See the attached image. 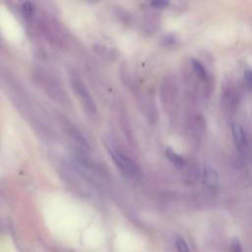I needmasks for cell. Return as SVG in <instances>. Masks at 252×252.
I'll use <instances>...</instances> for the list:
<instances>
[{
  "label": "cell",
  "instance_id": "2e32d148",
  "mask_svg": "<svg viewBox=\"0 0 252 252\" xmlns=\"http://www.w3.org/2000/svg\"><path fill=\"white\" fill-rule=\"evenodd\" d=\"M87 1H89V2H91V3H96V2H98V1H100V0H87Z\"/></svg>",
  "mask_w": 252,
  "mask_h": 252
},
{
  "label": "cell",
  "instance_id": "6da1fadb",
  "mask_svg": "<svg viewBox=\"0 0 252 252\" xmlns=\"http://www.w3.org/2000/svg\"><path fill=\"white\" fill-rule=\"evenodd\" d=\"M33 76L41 88L54 99L64 101L67 98L59 81L53 74L41 67H37L34 69Z\"/></svg>",
  "mask_w": 252,
  "mask_h": 252
},
{
  "label": "cell",
  "instance_id": "30bf717a",
  "mask_svg": "<svg viewBox=\"0 0 252 252\" xmlns=\"http://www.w3.org/2000/svg\"><path fill=\"white\" fill-rule=\"evenodd\" d=\"M175 247L177 252H191L187 242L184 240V238L180 236L175 239Z\"/></svg>",
  "mask_w": 252,
  "mask_h": 252
},
{
  "label": "cell",
  "instance_id": "8992f818",
  "mask_svg": "<svg viewBox=\"0 0 252 252\" xmlns=\"http://www.w3.org/2000/svg\"><path fill=\"white\" fill-rule=\"evenodd\" d=\"M231 132H232V137L233 141L235 144V147L239 152H242L246 149V136L243 127L240 124H233L231 127Z\"/></svg>",
  "mask_w": 252,
  "mask_h": 252
},
{
  "label": "cell",
  "instance_id": "7a4b0ae2",
  "mask_svg": "<svg viewBox=\"0 0 252 252\" xmlns=\"http://www.w3.org/2000/svg\"><path fill=\"white\" fill-rule=\"evenodd\" d=\"M69 81H70V84H71V87H72V90H73L75 95L80 100L84 109L88 113H90L92 115H95L97 113L96 104H95L91 93L89 92L88 88L82 81V79L75 72L70 70L69 71Z\"/></svg>",
  "mask_w": 252,
  "mask_h": 252
},
{
  "label": "cell",
  "instance_id": "9a60e30c",
  "mask_svg": "<svg viewBox=\"0 0 252 252\" xmlns=\"http://www.w3.org/2000/svg\"><path fill=\"white\" fill-rule=\"evenodd\" d=\"M174 42H175V38L173 35H168L164 38V43L166 45H172V44H174Z\"/></svg>",
  "mask_w": 252,
  "mask_h": 252
},
{
  "label": "cell",
  "instance_id": "52a82bcc",
  "mask_svg": "<svg viewBox=\"0 0 252 252\" xmlns=\"http://www.w3.org/2000/svg\"><path fill=\"white\" fill-rule=\"evenodd\" d=\"M191 69L193 73L195 74L196 78H198L201 81H208V72L204 65L197 59H192L191 60Z\"/></svg>",
  "mask_w": 252,
  "mask_h": 252
},
{
  "label": "cell",
  "instance_id": "7c38bea8",
  "mask_svg": "<svg viewBox=\"0 0 252 252\" xmlns=\"http://www.w3.org/2000/svg\"><path fill=\"white\" fill-rule=\"evenodd\" d=\"M169 4V0H152L151 1V6L154 8H166Z\"/></svg>",
  "mask_w": 252,
  "mask_h": 252
},
{
  "label": "cell",
  "instance_id": "9c48e42d",
  "mask_svg": "<svg viewBox=\"0 0 252 252\" xmlns=\"http://www.w3.org/2000/svg\"><path fill=\"white\" fill-rule=\"evenodd\" d=\"M20 10H21L22 15L25 18H31L34 13V7H33L32 3L30 1L22 2L21 6H20Z\"/></svg>",
  "mask_w": 252,
  "mask_h": 252
},
{
  "label": "cell",
  "instance_id": "4fadbf2b",
  "mask_svg": "<svg viewBox=\"0 0 252 252\" xmlns=\"http://www.w3.org/2000/svg\"><path fill=\"white\" fill-rule=\"evenodd\" d=\"M231 251L232 252H242V246L237 238H233L231 241Z\"/></svg>",
  "mask_w": 252,
  "mask_h": 252
},
{
  "label": "cell",
  "instance_id": "277c9868",
  "mask_svg": "<svg viewBox=\"0 0 252 252\" xmlns=\"http://www.w3.org/2000/svg\"><path fill=\"white\" fill-rule=\"evenodd\" d=\"M41 30L51 44L56 47H61L64 45V37H62L58 28L55 27L54 23H50L47 20H44L41 23Z\"/></svg>",
  "mask_w": 252,
  "mask_h": 252
},
{
  "label": "cell",
  "instance_id": "8fae6325",
  "mask_svg": "<svg viewBox=\"0 0 252 252\" xmlns=\"http://www.w3.org/2000/svg\"><path fill=\"white\" fill-rule=\"evenodd\" d=\"M116 16L123 23H129L130 20H131V17L128 15V13L125 10L121 9V8L116 9Z\"/></svg>",
  "mask_w": 252,
  "mask_h": 252
},
{
  "label": "cell",
  "instance_id": "5b68a950",
  "mask_svg": "<svg viewBox=\"0 0 252 252\" xmlns=\"http://www.w3.org/2000/svg\"><path fill=\"white\" fill-rule=\"evenodd\" d=\"M203 178H204L205 185L211 190H216L220 185L219 174H218L217 170L209 163L204 164Z\"/></svg>",
  "mask_w": 252,
  "mask_h": 252
},
{
  "label": "cell",
  "instance_id": "5bb4252c",
  "mask_svg": "<svg viewBox=\"0 0 252 252\" xmlns=\"http://www.w3.org/2000/svg\"><path fill=\"white\" fill-rule=\"evenodd\" d=\"M244 80L249 85L252 86V69L245 71L244 73Z\"/></svg>",
  "mask_w": 252,
  "mask_h": 252
},
{
  "label": "cell",
  "instance_id": "ba28073f",
  "mask_svg": "<svg viewBox=\"0 0 252 252\" xmlns=\"http://www.w3.org/2000/svg\"><path fill=\"white\" fill-rule=\"evenodd\" d=\"M165 155L167 157V158L176 166L182 167L185 164V159L183 158V157H181L180 155H178L174 150H172L171 148H166L165 150Z\"/></svg>",
  "mask_w": 252,
  "mask_h": 252
},
{
  "label": "cell",
  "instance_id": "3957f363",
  "mask_svg": "<svg viewBox=\"0 0 252 252\" xmlns=\"http://www.w3.org/2000/svg\"><path fill=\"white\" fill-rule=\"evenodd\" d=\"M107 151L116 167L125 176L129 178H134L138 175L139 168L132 158H130L122 151L113 146H107Z\"/></svg>",
  "mask_w": 252,
  "mask_h": 252
}]
</instances>
